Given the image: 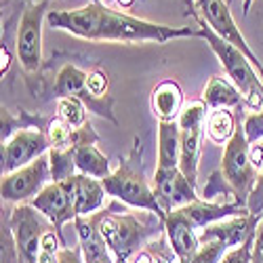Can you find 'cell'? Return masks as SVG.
Masks as SVG:
<instances>
[{
    "label": "cell",
    "instance_id": "cell-13",
    "mask_svg": "<svg viewBox=\"0 0 263 263\" xmlns=\"http://www.w3.org/2000/svg\"><path fill=\"white\" fill-rule=\"evenodd\" d=\"M152 190H154L156 200L164 215L173 213L175 209H181L185 204L200 200V196L196 194V185L187 181V177L181 173L179 166L156 168L154 179H152Z\"/></svg>",
    "mask_w": 263,
    "mask_h": 263
},
{
    "label": "cell",
    "instance_id": "cell-24",
    "mask_svg": "<svg viewBox=\"0 0 263 263\" xmlns=\"http://www.w3.org/2000/svg\"><path fill=\"white\" fill-rule=\"evenodd\" d=\"M177 261L179 259H177V255H175L166 234H160L158 238H154L133 259V263H177Z\"/></svg>",
    "mask_w": 263,
    "mask_h": 263
},
{
    "label": "cell",
    "instance_id": "cell-7",
    "mask_svg": "<svg viewBox=\"0 0 263 263\" xmlns=\"http://www.w3.org/2000/svg\"><path fill=\"white\" fill-rule=\"evenodd\" d=\"M7 223L15 240L19 263H38V257L42 251V240H45V236L55 226L32 204H17L11 211V217Z\"/></svg>",
    "mask_w": 263,
    "mask_h": 263
},
{
    "label": "cell",
    "instance_id": "cell-11",
    "mask_svg": "<svg viewBox=\"0 0 263 263\" xmlns=\"http://www.w3.org/2000/svg\"><path fill=\"white\" fill-rule=\"evenodd\" d=\"M194 5H196V9H198V13H200L198 17L204 21V24L219 38H223L226 42H230V45L238 47L240 51L249 57V61L255 65V70L259 72L261 82H263V65H261L259 57L253 53V49L249 47V42L242 36V32H240V28L234 21L232 11H230L226 0H194Z\"/></svg>",
    "mask_w": 263,
    "mask_h": 263
},
{
    "label": "cell",
    "instance_id": "cell-36",
    "mask_svg": "<svg viewBox=\"0 0 263 263\" xmlns=\"http://www.w3.org/2000/svg\"><path fill=\"white\" fill-rule=\"evenodd\" d=\"M177 263H181V261H177Z\"/></svg>",
    "mask_w": 263,
    "mask_h": 263
},
{
    "label": "cell",
    "instance_id": "cell-2",
    "mask_svg": "<svg viewBox=\"0 0 263 263\" xmlns=\"http://www.w3.org/2000/svg\"><path fill=\"white\" fill-rule=\"evenodd\" d=\"M118 202V200H116ZM109 204L91 215V223L112 253L116 263H133L139 251L164 234V219L156 213H130L118 204Z\"/></svg>",
    "mask_w": 263,
    "mask_h": 263
},
{
    "label": "cell",
    "instance_id": "cell-16",
    "mask_svg": "<svg viewBox=\"0 0 263 263\" xmlns=\"http://www.w3.org/2000/svg\"><path fill=\"white\" fill-rule=\"evenodd\" d=\"M164 234L168 238V242L175 251V255H177V259L181 263H190L192 257L196 255V251H198V230L192 228L185 219L181 217L179 211H173L166 215L164 219Z\"/></svg>",
    "mask_w": 263,
    "mask_h": 263
},
{
    "label": "cell",
    "instance_id": "cell-28",
    "mask_svg": "<svg viewBox=\"0 0 263 263\" xmlns=\"http://www.w3.org/2000/svg\"><path fill=\"white\" fill-rule=\"evenodd\" d=\"M253 242H255V236H251L247 242H242L240 247L232 249L219 263H251V259H253Z\"/></svg>",
    "mask_w": 263,
    "mask_h": 263
},
{
    "label": "cell",
    "instance_id": "cell-33",
    "mask_svg": "<svg viewBox=\"0 0 263 263\" xmlns=\"http://www.w3.org/2000/svg\"><path fill=\"white\" fill-rule=\"evenodd\" d=\"M253 3H255V0H242V11H245V15H249V11H251Z\"/></svg>",
    "mask_w": 263,
    "mask_h": 263
},
{
    "label": "cell",
    "instance_id": "cell-19",
    "mask_svg": "<svg viewBox=\"0 0 263 263\" xmlns=\"http://www.w3.org/2000/svg\"><path fill=\"white\" fill-rule=\"evenodd\" d=\"M209 109H236L245 103V97L236 84L223 76H211L200 99Z\"/></svg>",
    "mask_w": 263,
    "mask_h": 263
},
{
    "label": "cell",
    "instance_id": "cell-15",
    "mask_svg": "<svg viewBox=\"0 0 263 263\" xmlns=\"http://www.w3.org/2000/svg\"><path fill=\"white\" fill-rule=\"evenodd\" d=\"M86 78H89V74H86L84 70L76 68V65L68 63L63 65V68L59 70L57 74V80H55V97L61 99V97H76L80 99L86 107L91 109V112L107 118L116 122L114 114H112V99H93L89 95V89H86Z\"/></svg>",
    "mask_w": 263,
    "mask_h": 263
},
{
    "label": "cell",
    "instance_id": "cell-25",
    "mask_svg": "<svg viewBox=\"0 0 263 263\" xmlns=\"http://www.w3.org/2000/svg\"><path fill=\"white\" fill-rule=\"evenodd\" d=\"M57 116L74 128H82L89 124V107L76 97H61L57 99Z\"/></svg>",
    "mask_w": 263,
    "mask_h": 263
},
{
    "label": "cell",
    "instance_id": "cell-17",
    "mask_svg": "<svg viewBox=\"0 0 263 263\" xmlns=\"http://www.w3.org/2000/svg\"><path fill=\"white\" fill-rule=\"evenodd\" d=\"M183 107V91L177 80L166 78L152 89V112L158 122H177Z\"/></svg>",
    "mask_w": 263,
    "mask_h": 263
},
{
    "label": "cell",
    "instance_id": "cell-12",
    "mask_svg": "<svg viewBox=\"0 0 263 263\" xmlns=\"http://www.w3.org/2000/svg\"><path fill=\"white\" fill-rule=\"evenodd\" d=\"M30 204L45 215L61 234L65 223L76 221L74 175L68 179H61V181H51Z\"/></svg>",
    "mask_w": 263,
    "mask_h": 263
},
{
    "label": "cell",
    "instance_id": "cell-5",
    "mask_svg": "<svg viewBox=\"0 0 263 263\" xmlns=\"http://www.w3.org/2000/svg\"><path fill=\"white\" fill-rule=\"evenodd\" d=\"M198 30H200V38L206 40V45L213 49L219 63L223 65L228 78L236 84V89L242 93L245 103L253 109V112H259L263 107V82H261L259 72L255 70V65L249 61V57L238 47L230 45V42H226L223 38H219L200 17H198Z\"/></svg>",
    "mask_w": 263,
    "mask_h": 263
},
{
    "label": "cell",
    "instance_id": "cell-8",
    "mask_svg": "<svg viewBox=\"0 0 263 263\" xmlns=\"http://www.w3.org/2000/svg\"><path fill=\"white\" fill-rule=\"evenodd\" d=\"M49 5L51 0H32L21 13L15 53L26 74H36L42 68V24L49 15Z\"/></svg>",
    "mask_w": 263,
    "mask_h": 263
},
{
    "label": "cell",
    "instance_id": "cell-27",
    "mask_svg": "<svg viewBox=\"0 0 263 263\" xmlns=\"http://www.w3.org/2000/svg\"><path fill=\"white\" fill-rule=\"evenodd\" d=\"M242 128H245V135H247L251 145L259 143L263 139V107L259 109V112H253V114H249L245 118Z\"/></svg>",
    "mask_w": 263,
    "mask_h": 263
},
{
    "label": "cell",
    "instance_id": "cell-29",
    "mask_svg": "<svg viewBox=\"0 0 263 263\" xmlns=\"http://www.w3.org/2000/svg\"><path fill=\"white\" fill-rule=\"evenodd\" d=\"M247 209L251 215L263 219V166L259 171V177H257V183H255V190L251 194V198L247 202Z\"/></svg>",
    "mask_w": 263,
    "mask_h": 263
},
{
    "label": "cell",
    "instance_id": "cell-37",
    "mask_svg": "<svg viewBox=\"0 0 263 263\" xmlns=\"http://www.w3.org/2000/svg\"><path fill=\"white\" fill-rule=\"evenodd\" d=\"M30 3H32V0H30Z\"/></svg>",
    "mask_w": 263,
    "mask_h": 263
},
{
    "label": "cell",
    "instance_id": "cell-10",
    "mask_svg": "<svg viewBox=\"0 0 263 263\" xmlns=\"http://www.w3.org/2000/svg\"><path fill=\"white\" fill-rule=\"evenodd\" d=\"M51 181H53L51 158L49 154H45L28 166H21L9 175H3L0 194H3L5 202L30 204Z\"/></svg>",
    "mask_w": 263,
    "mask_h": 263
},
{
    "label": "cell",
    "instance_id": "cell-9",
    "mask_svg": "<svg viewBox=\"0 0 263 263\" xmlns=\"http://www.w3.org/2000/svg\"><path fill=\"white\" fill-rule=\"evenodd\" d=\"M209 107L202 101H194L183 107L179 116V168L187 177L192 185L198 181V164H200V149L202 135L206 133V114Z\"/></svg>",
    "mask_w": 263,
    "mask_h": 263
},
{
    "label": "cell",
    "instance_id": "cell-18",
    "mask_svg": "<svg viewBox=\"0 0 263 263\" xmlns=\"http://www.w3.org/2000/svg\"><path fill=\"white\" fill-rule=\"evenodd\" d=\"M74 194H76V219L91 217L105 204V187L103 181L93 179L89 175H74Z\"/></svg>",
    "mask_w": 263,
    "mask_h": 263
},
{
    "label": "cell",
    "instance_id": "cell-22",
    "mask_svg": "<svg viewBox=\"0 0 263 263\" xmlns=\"http://www.w3.org/2000/svg\"><path fill=\"white\" fill-rule=\"evenodd\" d=\"M179 122H158V166L175 168L179 166Z\"/></svg>",
    "mask_w": 263,
    "mask_h": 263
},
{
    "label": "cell",
    "instance_id": "cell-4",
    "mask_svg": "<svg viewBox=\"0 0 263 263\" xmlns=\"http://www.w3.org/2000/svg\"><path fill=\"white\" fill-rule=\"evenodd\" d=\"M141 152H143V145H141L139 137H135L128 156L120 158L116 171H112V175L103 179V187H105L107 196H112L114 200H118L122 204H128L139 211L156 213L158 217L166 219V215L162 213V209L156 200L154 190H152V183L145 177Z\"/></svg>",
    "mask_w": 263,
    "mask_h": 263
},
{
    "label": "cell",
    "instance_id": "cell-20",
    "mask_svg": "<svg viewBox=\"0 0 263 263\" xmlns=\"http://www.w3.org/2000/svg\"><path fill=\"white\" fill-rule=\"evenodd\" d=\"M72 154V162L76 173L80 175H89L93 179L103 181L105 177L112 175V168H109V160L105 154H101L99 147L95 143H82L70 149Z\"/></svg>",
    "mask_w": 263,
    "mask_h": 263
},
{
    "label": "cell",
    "instance_id": "cell-34",
    "mask_svg": "<svg viewBox=\"0 0 263 263\" xmlns=\"http://www.w3.org/2000/svg\"><path fill=\"white\" fill-rule=\"evenodd\" d=\"M116 3H118L122 9H128V7H133V3H135V0H116Z\"/></svg>",
    "mask_w": 263,
    "mask_h": 263
},
{
    "label": "cell",
    "instance_id": "cell-31",
    "mask_svg": "<svg viewBox=\"0 0 263 263\" xmlns=\"http://www.w3.org/2000/svg\"><path fill=\"white\" fill-rule=\"evenodd\" d=\"M59 263H84L82 249H80V247H76V249L63 247L61 253H59Z\"/></svg>",
    "mask_w": 263,
    "mask_h": 263
},
{
    "label": "cell",
    "instance_id": "cell-21",
    "mask_svg": "<svg viewBox=\"0 0 263 263\" xmlns=\"http://www.w3.org/2000/svg\"><path fill=\"white\" fill-rule=\"evenodd\" d=\"M74 226L78 230L84 263H116L112 253H109V249L105 247V242L101 240V236L97 234V230L91 223L89 217H78L74 221Z\"/></svg>",
    "mask_w": 263,
    "mask_h": 263
},
{
    "label": "cell",
    "instance_id": "cell-14",
    "mask_svg": "<svg viewBox=\"0 0 263 263\" xmlns=\"http://www.w3.org/2000/svg\"><path fill=\"white\" fill-rule=\"evenodd\" d=\"M51 149L45 130L21 128L3 145V175H9L21 166H28Z\"/></svg>",
    "mask_w": 263,
    "mask_h": 263
},
{
    "label": "cell",
    "instance_id": "cell-1",
    "mask_svg": "<svg viewBox=\"0 0 263 263\" xmlns=\"http://www.w3.org/2000/svg\"><path fill=\"white\" fill-rule=\"evenodd\" d=\"M47 24L55 30H63L72 36L93 42H164L173 38H200L198 28L152 24L145 19L130 17L126 13L112 11L105 5L89 3L78 9L49 11Z\"/></svg>",
    "mask_w": 263,
    "mask_h": 263
},
{
    "label": "cell",
    "instance_id": "cell-6",
    "mask_svg": "<svg viewBox=\"0 0 263 263\" xmlns=\"http://www.w3.org/2000/svg\"><path fill=\"white\" fill-rule=\"evenodd\" d=\"M259 221V217L247 213L221 219V221L202 228L198 234V251L190 263H219L232 249L240 247L257 234Z\"/></svg>",
    "mask_w": 263,
    "mask_h": 263
},
{
    "label": "cell",
    "instance_id": "cell-32",
    "mask_svg": "<svg viewBox=\"0 0 263 263\" xmlns=\"http://www.w3.org/2000/svg\"><path fill=\"white\" fill-rule=\"evenodd\" d=\"M251 160H253L255 168L261 171V166H263V139L259 143H253L251 145Z\"/></svg>",
    "mask_w": 263,
    "mask_h": 263
},
{
    "label": "cell",
    "instance_id": "cell-30",
    "mask_svg": "<svg viewBox=\"0 0 263 263\" xmlns=\"http://www.w3.org/2000/svg\"><path fill=\"white\" fill-rule=\"evenodd\" d=\"M251 263H263V219L257 226V234H255V242H253V259Z\"/></svg>",
    "mask_w": 263,
    "mask_h": 263
},
{
    "label": "cell",
    "instance_id": "cell-23",
    "mask_svg": "<svg viewBox=\"0 0 263 263\" xmlns=\"http://www.w3.org/2000/svg\"><path fill=\"white\" fill-rule=\"evenodd\" d=\"M236 118L232 109H209L206 116V135L217 145H228L236 133Z\"/></svg>",
    "mask_w": 263,
    "mask_h": 263
},
{
    "label": "cell",
    "instance_id": "cell-26",
    "mask_svg": "<svg viewBox=\"0 0 263 263\" xmlns=\"http://www.w3.org/2000/svg\"><path fill=\"white\" fill-rule=\"evenodd\" d=\"M86 89H89V95L93 99H107V89H109L107 74L103 70L89 72V78H86Z\"/></svg>",
    "mask_w": 263,
    "mask_h": 263
},
{
    "label": "cell",
    "instance_id": "cell-35",
    "mask_svg": "<svg viewBox=\"0 0 263 263\" xmlns=\"http://www.w3.org/2000/svg\"><path fill=\"white\" fill-rule=\"evenodd\" d=\"M93 3H97V5H105V7H107L109 0H93Z\"/></svg>",
    "mask_w": 263,
    "mask_h": 263
},
{
    "label": "cell",
    "instance_id": "cell-3",
    "mask_svg": "<svg viewBox=\"0 0 263 263\" xmlns=\"http://www.w3.org/2000/svg\"><path fill=\"white\" fill-rule=\"evenodd\" d=\"M259 173L251 160V143L245 135V128L238 126L234 137L223 149L221 166H219L202 192V198L211 200L219 194L230 192L234 196V202L247 206L251 194L255 190Z\"/></svg>",
    "mask_w": 263,
    "mask_h": 263
}]
</instances>
